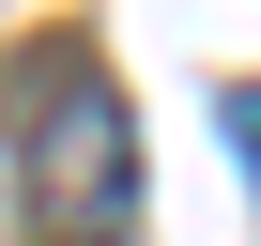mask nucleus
<instances>
[{
    "label": "nucleus",
    "mask_w": 261,
    "mask_h": 246,
    "mask_svg": "<svg viewBox=\"0 0 261 246\" xmlns=\"http://www.w3.org/2000/svg\"><path fill=\"white\" fill-rule=\"evenodd\" d=\"M31 215L46 246H139V139H123V92L92 62H31Z\"/></svg>",
    "instance_id": "f257e3e1"
}]
</instances>
